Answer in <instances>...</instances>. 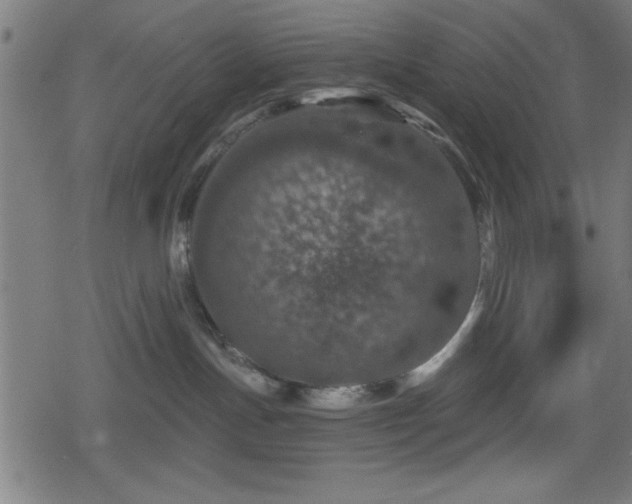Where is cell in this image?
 Listing matches in <instances>:
<instances>
[{"label": "cell", "mask_w": 632, "mask_h": 504, "mask_svg": "<svg viewBox=\"0 0 632 504\" xmlns=\"http://www.w3.org/2000/svg\"><path fill=\"white\" fill-rule=\"evenodd\" d=\"M483 299L476 295L470 309L451 339L426 362L411 370L402 381L403 390L414 388L430 380L457 352L466 336L473 328L476 320L482 312Z\"/></svg>", "instance_id": "obj_2"}, {"label": "cell", "mask_w": 632, "mask_h": 504, "mask_svg": "<svg viewBox=\"0 0 632 504\" xmlns=\"http://www.w3.org/2000/svg\"><path fill=\"white\" fill-rule=\"evenodd\" d=\"M372 395L371 388L366 384L308 386L305 410L324 415H341L366 406L371 402Z\"/></svg>", "instance_id": "obj_1"}]
</instances>
